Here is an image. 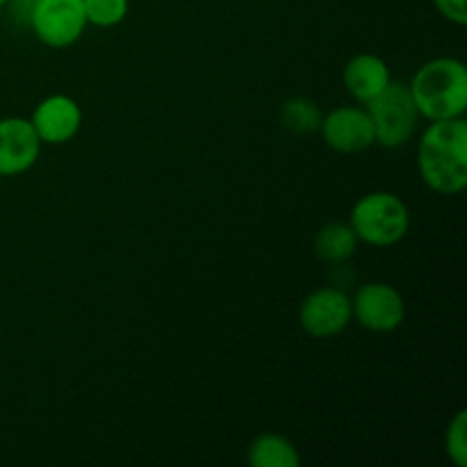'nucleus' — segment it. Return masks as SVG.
Returning a JSON list of instances; mask_svg holds the SVG:
<instances>
[{
	"instance_id": "7ed1b4c3",
	"label": "nucleus",
	"mask_w": 467,
	"mask_h": 467,
	"mask_svg": "<svg viewBox=\"0 0 467 467\" xmlns=\"http://www.w3.org/2000/svg\"><path fill=\"white\" fill-rule=\"evenodd\" d=\"M349 226L354 228L358 242L386 249L404 240L410 228V213L392 192H369L356 201Z\"/></svg>"
},
{
	"instance_id": "ddd939ff",
	"label": "nucleus",
	"mask_w": 467,
	"mask_h": 467,
	"mask_svg": "<svg viewBox=\"0 0 467 467\" xmlns=\"http://www.w3.org/2000/svg\"><path fill=\"white\" fill-rule=\"evenodd\" d=\"M254 467H299L301 456L296 447L278 433H263L249 445L246 454Z\"/></svg>"
},
{
	"instance_id": "f257e3e1",
	"label": "nucleus",
	"mask_w": 467,
	"mask_h": 467,
	"mask_svg": "<svg viewBox=\"0 0 467 467\" xmlns=\"http://www.w3.org/2000/svg\"><path fill=\"white\" fill-rule=\"evenodd\" d=\"M418 169L436 194H461L467 185V123L461 119L431 121L418 144Z\"/></svg>"
},
{
	"instance_id": "a211bd4d",
	"label": "nucleus",
	"mask_w": 467,
	"mask_h": 467,
	"mask_svg": "<svg viewBox=\"0 0 467 467\" xmlns=\"http://www.w3.org/2000/svg\"><path fill=\"white\" fill-rule=\"evenodd\" d=\"M12 3V0H0V7H5V5H9Z\"/></svg>"
},
{
	"instance_id": "20e7f679",
	"label": "nucleus",
	"mask_w": 467,
	"mask_h": 467,
	"mask_svg": "<svg viewBox=\"0 0 467 467\" xmlns=\"http://www.w3.org/2000/svg\"><path fill=\"white\" fill-rule=\"evenodd\" d=\"M374 126V140L386 149H400L413 140L418 130L420 112L410 99L409 87L390 82L386 89L365 103Z\"/></svg>"
},
{
	"instance_id": "6e6552de",
	"label": "nucleus",
	"mask_w": 467,
	"mask_h": 467,
	"mask_svg": "<svg viewBox=\"0 0 467 467\" xmlns=\"http://www.w3.org/2000/svg\"><path fill=\"white\" fill-rule=\"evenodd\" d=\"M322 140L328 149L337 153H363L369 146L377 144L374 140V126L369 121V114L365 108H336L322 117Z\"/></svg>"
},
{
	"instance_id": "9b49d317",
	"label": "nucleus",
	"mask_w": 467,
	"mask_h": 467,
	"mask_svg": "<svg viewBox=\"0 0 467 467\" xmlns=\"http://www.w3.org/2000/svg\"><path fill=\"white\" fill-rule=\"evenodd\" d=\"M342 82L349 96L358 103H368L390 85V68L379 55H354L342 68Z\"/></svg>"
},
{
	"instance_id": "1a4fd4ad",
	"label": "nucleus",
	"mask_w": 467,
	"mask_h": 467,
	"mask_svg": "<svg viewBox=\"0 0 467 467\" xmlns=\"http://www.w3.org/2000/svg\"><path fill=\"white\" fill-rule=\"evenodd\" d=\"M41 153V141L30 119H0V178L21 176L35 167Z\"/></svg>"
},
{
	"instance_id": "f3484780",
	"label": "nucleus",
	"mask_w": 467,
	"mask_h": 467,
	"mask_svg": "<svg viewBox=\"0 0 467 467\" xmlns=\"http://www.w3.org/2000/svg\"><path fill=\"white\" fill-rule=\"evenodd\" d=\"M441 16H445L450 23L465 26L467 23V5L465 0H433Z\"/></svg>"
},
{
	"instance_id": "9d476101",
	"label": "nucleus",
	"mask_w": 467,
	"mask_h": 467,
	"mask_svg": "<svg viewBox=\"0 0 467 467\" xmlns=\"http://www.w3.org/2000/svg\"><path fill=\"white\" fill-rule=\"evenodd\" d=\"M32 128L41 144L59 146L71 141L80 132L82 109L71 96L53 94L39 100L30 117Z\"/></svg>"
},
{
	"instance_id": "2eb2a0df",
	"label": "nucleus",
	"mask_w": 467,
	"mask_h": 467,
	"mask_svg": "<svg viewBox=\"0 0 467 467\" xmlns=\"http://www.w3.org/2000/svg\"><path fill=\"white\" fill-rule=\"evenodd\" d=\"M87 26L114 27L128 16V0H82Z\"/></svg>"
},
{
	"instance_id": "0eeeda50",
	"label": "nucleus",
	"mask_w": 467,
	"mask_h": 467,
	"mask_svg": "<svg viewBox=\"0 0 467 467\" xmlns=\"http://www.w3.org/2000/svg\"><path fill=\"white\" fill-rule=\"evenodd\" d=\"M351 313L363 328L374 333H390L404 324L406 306L400 292L388 283H365L351 296Z\"/></svg>"
},
{
	"instance_id": "f03ea898",
	"label": "nucleus",
	"mask_w": 467,
	"mask_h": 467,
	"mask_svg": "<svg viewBox=\"0 0 467 467\" xmlns=\"http://www.w3.org/2000/svg\"><path fill=\"white\" fill-rule=\"evenodd\" d=\"M409 91L420 119H461L467 109V67L456 57L429 59L415 71Z\"/></svg>"
},
{
	"instance_id": "dca6fc26",
	"label": "nucleus",
	"mask_w": 467,
	"mask_h": 467,
	"mask_svg": "<svg viewBox=\"0 0 467 467\" xmlns=\"http://www.w3.org/2000/svg\"><path fill=\"white\" fill-rule=\"evenodd\" d=\"M445 450L456 467H467V410L461 409L450 420L445 433Z\"/></svg>"
},
{
	"instance_id": "39448f33",
	"label": "nucleus",
	"mask_w": 467,
	"mask_h": 467,
	"mask_svg": "<svg viewBox=\"0 0 467 467\" xmlns=\"http://www.w3.org/2000/svg\"><path fill=\"white\" fill-rule=\"evenodd\" d=\"M27 23L48 48H68L87 30L82 0H32Z\"/></svg>"
},
{
	"instance_id": "4468645a",
	"label": "nucleus",
	"mask_w": 467,
	"mask_h": 467,
	"mask_svg": "<svg viewBox=\"0 0 467 467\" xmlns=\"http://www.w3.org/2000/svg\"><path fill=\"white\" fill-rule=\"evenodd\" d=\"M322 109L310 99H290L281 108V121L295 135H313L322 126Z\"/></svg>"
},
{
	"instance_id": "423d86ee",
	"label": "nucleus",
	"mask_w": 467,
	"mask_h": 467,
	"mask_svg": "<svg viewBox=\"0 0 467 467\" xmlns=\"http://www.w3.org/2000/svg\"><path fill=\"white\" fill-rule=\"evenodd\" d=\"M351 319V296L340 287H319L310 292L299 308L301 328L317 340L340 336Z\"/></svg>"
},
{
	"instance_id": "f8f14e48",
	"label": "nucleus",
	"mask_w": 467,
	"mask_h": 467,
	"mask_svg": "<svg viewBox=\"0 0 467 467\" xmlns=\"http://www.w3.org/2000/svg\"><path fill=\"white\" fill-rule=\"evenodd\" d=\"M358 249V237L354 228L345 222H333L319 228L315 235V254L333 265H342Z\"/></svg>"
}]
</instances>
